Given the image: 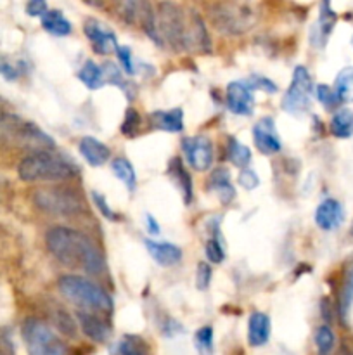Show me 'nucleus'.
<instances>
[{
	"instance_id": "f257e3e1",
	"label": "nucleus",
	"mask_w": 353,
	"mask_h": 355,
	"mask_svg": "<svg viewBox=\"0 0 353 355\" xmlns=\"http://www.w3.org/2000/svg\"><path fill=\"white\" fill-rule=\"evenodd\" d=\"M154 42L173 49L210 53V37L204 21L197 12H187L173 4H159L154 15Z\"/></svg>"
},
{
	"instance_id": "f03ea898",
	"label": "nucleus",
	"mask_w": 353,
	"mask_h": 355,
	"mask_svg": "<svg viewBox=\"0 0 353 355\" xmlns=\"http://www.w3.org/2000/svg\"><path fill=\"white\" fill-rule=\"evenodd\" d=\"M47 248L61 264L80 267L89 274H100L106 260L90 237L69 227H52L47 233Z\"/></svg>"
},
{
	"instance_id": "7ed1b4c3",
	"label": "nucleus",
	"mask_w": 353,
	"mask_h": 355,
	"mask_svg": "<svg viewBox=\"0 0 353 355\" xmlns=\"http://www.w3.org/2000/svg\"><path fill=\"white\" fill-rule=\"evenodd\" d=\"M17 174L24 182H54L76 177L78 168L66 158L52 151H45V153L28 154L17 167Z\"/></svg>"
},
{
	"instance_id": "20e7f679",
	"label": "nucleus",
	"mask_w": 353,
	"mask_h": 355,
	"mask_svg": "<svg viewBox=\"0 0 353 355\" xmlns=\"http://www.w3.org/2000/svg\"><path fill=\"white\" fill-rule=\"evenodd\" d=\"M57 288L66 300L82 307L83 312L109 313L113 310V300L107 295L106 289L90 279L73 274L61 275Z\"/></svg>"
},
{
	"instance_id": "39448f33",
	"label": "nucleus",
	"mask_w": 353,
	"mask_h": 355,
	"mask_svg": "<svg viewBox=\"0 0 353 355\" xmlns=\"http://www.w3.org/2000/svg\"><path fill=\"white\" fill-rule=\"evenodd\" d=\"M0 140L28 149L31 154L45 153L55 147L54 140L35 123L24 122L19 116L9 113L0 116Z\"/></svg>"
},
{
	"instance_id": "423d86ee",
	"label": "nucleus",
	"mask_w": 353,
	"mask_h": 355,
	"mask_svg": "<svg viewBox=\"0 0 353 355\" xmlns=\"http://www.w3.org/2000/svg\"><path fill=\"white\" fill-rule=\"evenodd\" d=\"M23 340L26 345L28 355H66L68 347L64 341L57 336L54 329L47 322L40 319L24 320L23 324Z\"/></svg>"
},
{
	"instance_id": "0eeeda50",
	"label": "nucleus",
	"mask_w": 353,
	"mask_h": 355,
	"mask_svg": "<svg viewBox=\"0 0 353 355\" xmlns=\"http://www.w3.org/2000/svg\"><path fill=\"white\" fill-rule=\"evenodd\" d=\"M215 28L227 35H241L256 23L255 12L244 4H215L210 11Z\"/></svg>"
},
{
	"instance_id": "6e6552de",
	"label": "nucleus",
	"mask_w": 353,
	"mask_h": 355,
	"mask_svg": "<svg viewBox=\"0 0 353 355\" xmlns=\"http://www.w3.org/2000/svg\"><path fill=\"white\" fill-rule=\"evenodd\" d=\"M35 205L52 215L71 217L85 210V205L73 189L69 188H47L40 189L33 196Z\"/></svg>"
},
{
	"instance_id": "1a4fd4ad",
	"label": "nucleus",
	"mask_w": 353,
	"mask_h": 355,
	"mask_svg": "<svg viewBox=\"0 0 353 355\" xmlns=\"http://www.w3.org/2000/svg\"><path fill=\"white\" fill-rule=\"evenodd\" d=\"M314 92V80H311L307 68L296 66L294 68L293 80H291L289 89H287L280 106H282L284 111L289 113V115H303V113H307L308 108H310Z\"/></svg>"
},
{
	"instance_id": "9d476101",
	"label": "nucleus",
	"mask_w": 353,
	"mask_h": 355,
	"mask_svg": "<svg viewBox=\"0 0 353 355\" xmlns=\"http://www.w3.org/2000/svg\"><path fill=\"white\" fill-rule=\"evenodd\" d=\"M182 151L194 170L204 172L213 165V143L208 137H187L182 143Z\"/></svg>"
},
{
	"instance_id": "9b49d317",
	"label": "nucleus",
	"mask_w": 353,
	"mask_h": 355,
	"mask_svg": "<svg viewBox=\"0 0 353 355\" xmlns=\"http://www.w3.org/2000/svg\"><path fill=\"white\" fill-rule=\"evenodd\" d=\"M227 106L230 113L251 116L255 111V95L248 82H230L227 87Z\"/></svg>"
},
{
	"instance_id": "f8f14e48",
	"label": "nucleus",
	"mask_w": 353,
	"mask_h": 355,
	"mask_svg": "<svg viewBox=\"0 0 353 355\" xmlns=\"http://www.w3.org/2000/svg\"><path fill=\"white\" fill-rule=\"evenodd\" d=\"M253 139H255V146L260 153L275 154L279 153L282 144H280V137L275 130V122L270 116H263L253 129Z\"/></svg>"
},
{
	"instance_id": "ddd939ff",
	"label": "nucleus",
	"mask_w": 353,
	"mask_h": 355,
	"mask_svg": "<svg viewBox=\"0 0 353 355\" xmlns=\"http://www.w3.org/2000/svg\"><path fill=\"white\" fill-rule=\"evenodd\" d=\"M83 32L89 37V40L92 42V49L96 51L97 54H102V56H107L111 53H116L118 51V40L116 35H114L111 30H107L106 26L100 25L96 19H89L83 26Z\"/></svg>"
},
{
	"instance_id": "4468645a",
	"label": "nucleus",
	"mask_w": 353,
	"mask_h": 355,
	"mask_svg": "<svg viewBox=\"0 0 353 355\" xmlns=\"http://www.w3.org/2000/svg\"><path fill=\"white\" fill-rule=\"evenodd\" d=\"M343 220H345V210H343L341 203L332 198L324 199L315 210V224L322 230L338 229Z\"/></svg>"
},
{
	"instance_id": "2eb2a0df",
	"label": "nucleus",
	"mask_w": 353,
	"mask_h": 355,
	"mask_svg": "<svg viewBox=\"0 0 353 355\" xmlns=\"http://www.w3.org/2000/svg\"><path fill=\"white\" fill-rule=\"evenodd\" d=\"M336 12L332 11L331 4L329 2H324L320 6V12H318V19L314 26H311L310 32V42L314 47H324L327 39L331 37L332 28L336 25Z\"/></svg>"
},
{
	"instance_id": "dca6fc26",
	"label": "nucleus",
	"mask_w": 353,
	"mask_h": 355,
	"mask_svg": "<svg viewBox=\"0 0 353 355\" xmlns=\"http://www.w3.org/2000/svg\"><path fill=\"white\" fill-rule=\"evenodd\" d=\"M80 154L83 156V160L87 161L92 167H102L104 163H107L111 156L109 147L104 143H100L96 137H83L78 144Z\"/></svg>"
},
{
	"instance_id": "f3484780",
	"label": "nucleus",
	"mask_w": 353,
	"mask_h": 355,
	"mask_svg": "<svg viewBox=\"0 0 353 355\" xmlns=\"http://www.w3.org/2000/svg\"><path fill=\"white\" fill-rule=\"evenodd\" d=\"M76 319H78L80 327L85 333V336H89L90 340L97 341V343H104V341L109 340L111 329L104 320H100L99 317H96L90 312H83L78 310L76 312Z\"/></svg>"
},
{
	"instance_id": "a211bd4d",
	"label": "nucleus",
	"mask_w": 353,
	"mask_h": 355,
	"mask_svg": "<svg viewBox=\"0 0 353 355\" xmlns=\"http://www.w3.org/2000/svg\"><path fill=\"white\" fill-rule=\"evenodd\" d=\"M149 255L154 258V262L161 267H172L182 260V250L172 243H159V241L147 239L145 241Z\"/></svg>"
},
{
	"instance_id": "6ab92c4d",
	"label": "nucleus",
	"mask_w": 353,
	"mask_h": 355,
	"mask_svg": "<svg viewBox=\"0 0 353 355\" xmlns=\"http://www.w3.org/2000/svg\"><path fill=\"white\" fill-rule=\"evenodd\" d=\"M270 338V319L263 312H253L248 320V341L251 347H263Z\"/></svg>"
},
{
	"instance_id": "aec40b11",
	"label": "nucleus",
	"mask_w": 353,
	"mask_h": 355,
	"mask_svg": "<svg viewBox=\"0 0 353 355\" xmlns=\"http://www.w3.org/2000/svg\"><path fill=\"white\" fill-rule=\"evenodd\" d=\"M210 189L217 192L218 199H220L224 205L230 203L235 198V189L230 182V174H228L227 168L218 167L217 170H213V174L210 175Z\"/></svg>"
},
{
	"instance_id": "412c9836",
	"label": "nucleus",
	"mask_w": 353,
	"mask_h": 355,
	"mask_svg": "<svg viewBox=\"0 0 353 355\" xmlns=\"http://www.w3.org/2000/svg\"><path fill=\"white\" fill-rule=\"evenodd\" d=\"M152 125L165 132H182L183 113L180 108L168 109V111H154L149 115Z\"/></svg>"
},
{
	"instance_id": "4be33fe9",
	"label": "nucleus",
	"mask_w": 353,
	"mask_h": 355,
	"mask_svg": "<svg viewBox=\"0 0 353 355\" xmlns=\"http://www.w3.org/2000/svg\"><path fill=\"white\" fill-rule=\"evenodd\" d=\"M42 26L45 32L55 37H66L73 32V25L69 23V19H66V16L57 9L47 11L42 16Z\"/></svg>"
},
{
	"instance_id": "5701e85b",
	"label": "nucleus",
	"mask_w": 353,
	"mask_h": 355,
	"mask_svg": "<svg viewBox=\"0 0 353 355\" xmlns=\"http://www.w3.org/2000/svg\"><path fill=\"white\" fill-rule=\"evenodd\" d=\"M149 343L138 334H125L114 347V355H149Z\"/></svg>"
},
{
	"instance_id": "b1692460",
	"label": "nucleus",
	"mask_w": 353,
	"mask_h": 355,
	"mask_svg": "<svg viewBox=\"0 0 353 355\" xmlns=\"http://www.w3.org/2000/svg\"><path fill=\"white\" fill-rule=\"evenodd\" d=\"M331 134L338 139H350L353 136V111L352 109H338L332 115L331 123H329Z\"/></svg>"
},
{
	"instance_id": "393cba45",
	"label": "nucleus",
	"mask_w": 353,
	"mask_h": 355,
	"mask_svg": "<svg viewBox=\"0 0 353 355\" xmlns=\"http://www.w3.org/2000/svg\"><path fill=\"white\" fill-rule=\"evenodd\" d=\"M78 78L87 89H90V91H97V89H100L104 84H106V82H104L102 66L93 63L92 60L83 63V66L80 68L78 71Z\"/></svg>"
},
{
	"instance_id": "a878e982",
	"label": "nucleus",
	"mask_w": 353,
	"mask_h": 355,
	"mask_svg": "<svg viewBox=\"0 0 353 355\" xmlns=\"http://www.w3.org/2000/svg\"><path fill=\"white\" fill-rule=\"evenodd\" d=\"M111 170H113V174L116 175L118 181H120L128 191H135V188H137V175H135L134 167H132V163L127 158H114V160L111 161Z\"/></svg>"
},
{
	"instance_id": "bb28decb",
	"label": "nucleus",
	"mask_w": 353,
	"mask_h": 355,
	"mask_svg": "<svg viewBox=\"0 0 353 355\" xmlns=\"http://www.w3.org/2000/svg\"><path fill=\"white\" fill-rule=\"evenodd\" d=\"M170 172H172L173 179H175L180 191H182L183 201H185V205H189L190 199H192V179H190V175L187 174V170L183 168L182 161H180L179 158L172 161V165H170Z\"/></svg>"
},
{
	"instance_id": "cd10ccee",
	"label": "nucleus",
	"mask_w": 353,
	"mask_h": 355,
	"mask_svg": "<svg viewBox=\"0 0 353 355\" xmlns=\"http://www.w3.org/2000/svg\"><path fill=\"white\" fill-rule=\"evenodd\" d=\"M334 92L341 102H353V68H343L334 80Z\"/></svg>"
},
{
	"instance_id": "c85d7f7f",
	"label": "nucleus",
	"mask_w": 353,
	"mask_h": 355,
	"mask_svg": "<svg viewBox=\"0 0 353 355\" xmlns=\"http://www.w3.org/2000/svg\"><path fill=\"white\" fill-rule=\"evenodd\" d=\"M227 156L234 167L242 168V170H244V168L249 165V161H251V151H249L248 146H244V144L239 143L237 139L230 137L227 146Z\"/></svg>"
},
{
	"instance_id": "c756f323",
	"label": "nucleus",
	"mask_w": 353,
	"mask_h": 355,
	"mask_svg": "<svg viewBox=\"0 0 353 355\" xmlns=\"http://www.w3.org/2000/svg\"><path fill=\"white\" fill-rule=\"evenodd\" d=\"M315 347H317L318 355H331L334 350V333H332L331 326L322 324L315 329Z\"/></svg>"
},
{
	"instance_id": "7c9ffc66",
	"label": "nucleus",
	"mask_w": 353,
	"mask_h": 355,
	"mask_svg": "<svg viewBox=\"0 0 353 355\" xmlns=\"http://www.w3.org/2000/svg\"><path fill=\"white\" fill-rule=\"evenodd\" d=\"M194 343H196L197 352L201 355L213 354V327L203 326L201 329H197L196 336H194Z\"/></svg>"
},
{
	"instance_id": "2f4dec72",
	"label": "nucleus",
	"mask_w": 353,
	"mask_h": 355,
	"mask_svg": "<svg viewBox=\"0 0 353 355\" xmlns=\"http://www.w3.org/2000/svg\"><path fill=\"white\" fill-rule=\"evenodd\" d=\"M24 73L23 61H10L9 57H0V75L6 80H17Z\"/></svg>"
},
{
	"instance_id": "473e14b6",
	"label": "nucleus",
	"mask_w": 353,
	"mask_h": 355,
	"mask_svg": "<svg viewBox=\"0 0 353 355\" xmlns=\"http://www.w3.org/2000/svg\"><path fill=\"white\" fill-rule=\"evenodd\" d=\"M352 303H353V268L350 271V274L346 275V281L341 289V298H339V312H341V317H346Z\"/></svg>"
},
{
	"instance_id": "72a5a7b5",
	"label": "nucleus",
	"mask_w": 353,
	"mask_h": 355,
	"mask_svg": "<svg viewBox=\"0 0 353 355\" xmlns=\"http://www.w3.org/2000/svg\"><path fill=\"white\" fill-rule=\"evenodd\" d=\"M141 129V115H138L137 109L128 108L125 113V120L121 123V134L127 137H134L135 134Z\"/></svg>"
},
{
	"instance_id": "f704fd0d",
	"label": "nucleus",
	"mask_w": 353,
	"mask_h": 355,
	"mask_svg": "<svg viewBox=\"0 0 353 355\" xmlns=\"http://www.w3.org/2000/svg\"><path fill=\"white\" fill-rule=\"evenodd\" d=\"M315 95H317V101L320 102L325 109H334L336 106L341 102L338 99V95H336L334 89L327 87V85H317V87H315Z\"/></svg>"
},
{
	"instance_id": "c9c22d12",
	"label": "nucleus",
	"mask_w": 353,
	"mask_h": 355,
	"mask_svg": "<svg viewBox=\"0 0 353 355\" xmlns=\"http://www.w3.org/2000/svg\"><path fill=\"white\" fill-rule=\"evenodd\" d=\"M204 255L211 264H221L225 258V251L220 241L215 239V237L208 239L206 244H204Z\"/></svg>"
},
{
	"instance_id": "e433bc0d",
	"label": "nucleus",
	"mask_w": 353,
	"mask_h": 355,
	"mask_svg": "<svg viewBox=\"0 0 353 355\" xmlns=\"http://www.w3.org/2000/svg\"><path fill=\"white\" fill-rule=\"evenodd\" d=\"M116 54H118V61H120V64H121V70H123L127 75H134L137 70H135L134 56H132L130 47H127V46L118 47Z\"/></svg>"
},
{
	"instance_id": "4c0bfd02",
	"label": "nucleus",
	"mask_w": 353,
	"mask_h": 355,
	"mask_svg": "<svg viewBox=\"0 0 353 355\" xmlns=\"http://www.w3.org/2000/svg\"><path fill=\"white\" fill-rule=\"evenodd\" d=\"M92 201H93V205H96L97 208H99V212L102 213V215L106 217L107 220H113V222H116L118 215L113 212V208H111V206H109V203L106 201V198H104V196L100 194V192H97V191L92 192Z\"/></svg>"
},
{
	"instance_id": "58836bf2",
	"label": "nucleus",
	"mask_w": 353,
	"mask_h": 355,
	"mask_svg": "<svg viewBox=\"0 0 353 355\" xmlns=\"http://www.w3.org/2000/svg\"><path fill=\"white\" fill-rule=\"evenodd\" d=\"M54 320L62 333L69 334V336H75L76 327H75V324H73L71 317L68 316V312H64V310H59V312L54 316Z\"/></svg>"
},
{
	"instance_id": "ea45409f",
	"label": "nucleus",
	"mask_w": 353,
	"mask_h": 355,
	"mask_svg": "<svg viewBox=\"0 0 353 355\" xmlns=\"http://www.w3.org/2000/svg\"><path fill=\"white\" fill-rule=\"evenodd\" d=\"M248 85L253 89V91H255V89H260V91L266 92V94H273V92H277V85L273 84L272 80H269V78L265 77H258V75H253V77L249 78Z\"/></svg>"
},
{
	"instance_id": "a19ab883",
	"label": "nucleus",
	"mask_w": 353,
	"mask_h": 355,
	"mask_svg": "<svg viewBox=\"0 0 353 355\" xmlns=\"http://www.w3.org/2000/svg\"><path fill=\"white\" fill-rule=\"evenodd\" d=\"M210 281H211V267L206 264V262H201L199 265H197V272H196V286L197 289H206L208 286H210Z\"/></svg>"
},
{
	"instance_id": "79ce46f5",
	"label": "nucleus",
	"mask_w": 353,
	"mask_h": 355,
	"mask_svg": "<svg viewBox=\"0 0 353 355\" xmlns=\"http://www.w3.org/2000/svg\"><path fill=\"white\" fill-rule=\"evenodd\" d=\"M239 184H241L246 191H253V189H256L260 185V179L251 168H244V170L241 172V175H239Z\"/></svg>"
},
{
	"instance_id": "37998d69",
	"label": "nucleus",
	"mask_w": 353,
	"mask_h": 355,
	"mask_svg": "<svg viewBox=\"0 0 353 355\" xmlns=\"http://www.w3.org/2000/svg\"><path fill=\"white\" fill-rule=\"evenodd\" d=\"M48 11L47 4H45L44 0H33V2H28L26 4V12L30 16H33V18H37V16H44L45 12Z\"/></svg>"
},
{
	"instance_id": "c03bdc74",
	"label": "nucleus",
	"mask_w": 353,
	"mask_h": 355,
	"mask_svg": "<svg viewBox=\"0 0 353 355\" xmlns=\"http://www.w3.org/2000/svg\"><path fill=\"white\" fill-rule=\"evenodd\" d=\"M145 227H147V233L151 236H158L159 234V226L152 215H145Z\"/></svg>"
},
{
	"instance_id": "a18cd8bd",
	"label": "nucleus",
	"mask_w": 353,
	"mask_h": 355,
	"mask_svg": "<svg viewBox=\"0 0 353 355\" xmlns=\"http://www.w3.org/2000/svg\"><path fill=\"white\" fill-rule=\"evenodd\" d=\"M6 113H3V108H2V102H0V116H3Z\"/></svg>"
},
{
	"instance_id": "49530a36",
	"label": "nucleus",
	"mask_w": 353,
	"mask_h": 355,
	"mask_svg": "<svg viewBox=\"0 0 353 355\" xmlns=\"http://www.w3.org/2000/svg\"><path fill=\"white\" fill-rule=\"evenodd\" d=\"M352 44H353V39H352Z\"/></svg>"
}]
</instances>
